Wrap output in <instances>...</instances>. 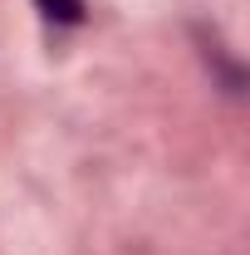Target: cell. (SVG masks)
Instances as JSON below:
<instances>
[{"label":"cell","instance_id":"obj_1","mask_svg":"<svg viewBox=\"0 0 250 255\" xmlns=\"http://www.w3.org/2000/svg\"><path fill=\"white\" fill-rule=\"evenodd\" d=\"M34 5H39V15L54 20V25H79V20H84V0H34Z\"/></svg>","mask_w":250,"mask_h":255}]
</instances>
